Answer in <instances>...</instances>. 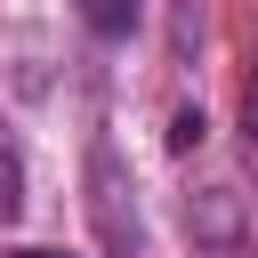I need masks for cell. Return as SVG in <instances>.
Instances as JSON below:
<instances>
[{"label": "cell", "instance_id": "obj_1", "mask_svg": "<svg viewBox=\"0 0 258 258\" xmlns=\"http://www.w3.org/2000/svg\"><path fill=\"white\" fill-rule=\"evenodd\" d=\"M89 169H97V226H105V242H113V250L137 242V218H121V177H113V145H105V137H97Z\"/></svg>", "mask_w": 258, "mask_h": 258}, {"label": "cell", "instance_id": "obj_2", "mask_svg": "<svg viewBox=\"0 0 258 258\" xmlns=\"http://www.w3.org/2000/svg\"><path fill=\"white\" fill-rule=\"evenodd\" d=\"M81 24H89L97 40H129V32L145 24V0H81Z\"/></svg>", "mask_w": 258, "mask_h": 258}, {"label": "cell", "instance_id": "obj_3", "mask_svg": "<svg viewBox=\"0 0 258 258\" xmlns=\"http://www.w3.org/2000/svg\"><path fill=\"white\" fill-rule=\"evenodd\" d=\"M24 210V145H16V129L0 121V226Z\"/></svg>", "mask_w": 258, "mask_h": 258}]
</instances>
